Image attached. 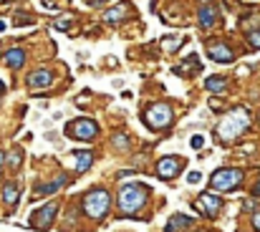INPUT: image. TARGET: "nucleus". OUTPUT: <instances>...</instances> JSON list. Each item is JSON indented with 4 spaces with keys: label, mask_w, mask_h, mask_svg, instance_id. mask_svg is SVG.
Masks as SVG:
<instances>
[{
    "label": "nucleus",
    "mask_w": 260,
    "mask_h": 232,
    "mask_svg": "<svg viewBox=\"0 0 260 232\" xmlns=\"http://www.w3.org/2000/svg\"><path fill=\"white\" fill-rule=\"evenodd\" d=\"M247 124H250V119H247L245 109H232V111L220 121L217 136H220L222 141H232V139H237V136L247 129Z\"/></svg>",
    "instance_id": "f257e3e1"
},
{
    "label": "nucleus",
    "mask_w": 260,
    "mask_h": 232,
    "mask_svg": "<svg viewBox=\"0 0 260 232\" xmlns=\"http://www.w3.org/2000/svg\"><path fill=\"white\" fill-rule=\"evenodd\" d=\"M147 194H149V189L144 184H137V182L134 184H124L119 189V207H121V212L134 214L137 209H142L147 204Z\"/></svg>",
    "instance_id": "f03ea898"
},
{
    "label": "nucleus",
    "mask_w": 260,
    "mask_h": 232,
    "mask_svg": "<svg viewBox=\"0 0 260 232\" xmlns=\"http://www.w3.org/2000/svg\"><path fill=\"white\" fill-rule=\"evenodd\" d=\"M109 204H111V197L104 187L99 189H91L86 197H84V212L91 217V219H101L106 212H109Z\"/></svg>",
    "instance_id": "7ed1b4c3"
},
{
    "label": "nucleus",
    "mask_w": 260,
    "mask_h": 232,
    "mask_svg": "<svg viewBox=\"0 0 260 232\" xmlns=\"http://www.w3.org/2000/svg\"><path fill=\"white\" fill-rule=\"evenodd\" d=\"M240 182H242V172L225 167V169H217V172L210 177V189H212V192H230V189L240 187Z\"/></svg>",
    "instance_id": "20e7f679"
},
{
    "label": "nucleus",
    "mask_w": 260,
    "mask_h": 232,
    "mask_svg": "<svg viewBox=\"0 0 260 232\" xmlns=\"http://www.w3.org/2000/svg\"><path fill=\"white\" fill-rule=\"evenodd\" d=\"M144 121L152 126V129H167L172 124V109L167 104H152L147 111H144Z\"/></svg>",
    "instance_id": "39448f33"
},
{
    "label": "nucleus",
    "mask_w": 260,
    "mask_h": 232,
    "mask_svg": "<svg viewBox=\"0 0 260 232\" xmlns=\"http://www.w3.org/2000/svg\"><path fill=\"white\" fill-rule=\"evenodd\" d=\"M96 131H99V126H96V121H91V119H76V121H71V124L66 126V134H69L71 139H94Z\"/></svg>",
    "instance_id": "423d86ee"
},
{
    "label": "nucleus",
    "mask_w": 260,
    "mask_h": 232,
    "mask_svg": "<svg viewBox=\"0 0 260 232\" xmlns=\"http://www.w3.org/2000/svg\"><path fill=\"white\" fill-rule=\"evenodd\" d=\"M56 212H58V207H56V204H46V207H41V209H36V212H33L31 224H33V227H38V229H48V227L53 224Z\"/></svg>",
    "instance_id": "0eeeda50"
},
{
    "label": "nucleus",
    "mask_w": 260,
    "mask_h": 232,
    "mask_svg": "<svg viewBox=\"0 0 260 232\" xmlns=\"http://www.w3.org/2000/svg\"><path fill=\"white\" fill-rule=\"evenodd\" d=\"M182 164H184V162H182L179 157H164V159H159V164H157V174H159L162 179H172V177L179 174Z\"/></svg>",
    "instance_id": "6e6552de"
},
{
    "label": "nucleus",
    "mask_w": 260,
    "mask_h": 232,
    "mask_svg": "<svg viewBox=\"0 0 260 232\" xmlns=\"http://www.w3.org/2000/svg\"><path fill=\"white\" fill-rule=\"evenodd\" d=\"M207 53L212 61H220V63H230L232 61V51L225 46V43H217V41H210L207 43Z\"/></svg>",
    "instance_id": "1a4fd4ad"
},
{
    "label": "nucleus",
    "mask_w": 260,
    "mask_h": 232,
    "mask_svg": "<svg viewBox=\"0 0 260 232\" xmlns=\"http://www.w3.org/2000/svg\"><path fill=\"white\" fill-rule=\"evenodd\" d=\"M197 204H202V209H205V214L207 217H217V212H220V197H215L212 192H205V194H200V199H197Z\"/></svg>",
    "instance_id": "9d476101"
},
{
    "label": "nucleus",
    "mask_w": 260,
    "mask_h": 232,
    "mask_svg": "<svg viewBox=\"0 0 260 232\" xmlns=\"http://www.w3.org/2000/svg\"><path fill=\"white\" fill-rule=\"evenodd\" d=\"M28 84H31L33 89H48V86L53 84V73H51V71H36V73L28 76Z\"/></svg>",
    "instance_id": "9b49d317"
},
{
    "label": "nucleus",
    "mask_w": 260,
    "mask_h": 232,
    "mask_svg": "<svg viewBox=\"0 0 260 232\" xmlns=\"http://www.w3.org/2000/svg\"><path fill=\"white\" fill-rule=\"evenodd\" d=\"M6 63H8L11 68H21V66L26 63V53H23L21 48H11V51H6Z\"/></svg>",
    "instance_id": "f8f14e48"
},
{
    "label": "nucleus",
    "mask_w": 260,
    "mask_h": 232,
    "mask_svg": "<svg viewBox=\"0 0 260 232\" xmlns=\"http://www.w3.org/2000/svg\"><path fill=\"white\" fill-rule=\"evenodd\" d=\"M200 71V58H197V53H192V56H187L184 61H182V66H177L174 68V73H179V76H187L189 71Z\"/></svg>",
    "instance_id": "ddd939ff"
},
{
    "label": "nucleus",
    "mask_w": 260,
    "mask_h": 232,
    "mask_svg": "<svg viewBox=\"0 0 260 232\" xmlns=\"http://www.w3.org/2000/svg\"><path fill=\"white\" fill-rule=\"evenodd\" d=\"M74 162H76V172H86L94 164V154L91 151H74Z\"/></svg>",
    "instance_id": "4468645a"
},
{
    "label": "nucleus",
    "mask_w": 260,
    "mask_h": 232,
    "mask_svg": "<svg viewBox=\"0 0 260 232\" xmlns=\"http://www.w3.org/2000/svg\"><path fill=\"white\" fill-rule=\"evenodd\" d=\"M215 21H217V11H215L212 6H205V8L200 11V26H202V28H210V26H215Z\"/></svg>",
    "instance_id": "2eb2a0df"
},
{
    "label": "nucleus",
    "mask_w": 260,
    "mask_h": 232,
    "mask_svg": "<svg viewBox=\"0 0 260 232\" xmlns=\"http://www.w3.org/2000/svg\"><path fill=\"white\" fill-rule=\"evenodd\" d=\"M126 13H129V8H126V6H116V8H111V11H106V13H104V21H106V23H116V21H121Z\"/></svg>",
    "instance_id": "dca6fc26"
},
{
    "label": "nucleus",
    "mask_w": 260,
    "mask_h": 232,
    "mask_svg": "<svg viewBox=\"0 0 260 232\" xmlns=\"http://www.w3.org/2000/svg\"><path fill=\"white\" fill-rule=\"evenodd\" d=\"M18 197H21L18 184L8 182V184H6V189H3V199H6V204H16V202H18Z\"/></svg>",
    "instance_id": "f3484780"
},
{
    "label": "nucleus",
    "mask_w": 260,
    "mask_h": 232,
    "mask_svg": "<svg viewBox=\"0 0 260 232\" xmlns=\"http://www.w3.org/2000/svg\"><path fill=\"white\" fill-rule=\"evenodd\" d=\"M63 182H66V174H61V177H58L56 182H51V184H46V187H38V189H36L33 194H36V197H43V194H51V192H56V189H58V187H61Z\"/></svg>",
    "instance_id": "a211bd4d"
},
{
    "label": "nucleus",
    "mask_w": 260,
    "mask_h": 232,
    "mask_svg": "<svg viewBox=\"0 0 260 232\" xmlns=\"http://www.w3.org/2000/svg\"><path fill=\"white\" fill-rule=\"evenodd\" d=\"M207 91H217V94H225V79L222 76H210L207 79Z\"/></svg>",
    "instance_id": "6ab92c4d"
},
{
    "label": "nucleus",
    "mask_w": 260,
    "mask_h": 232,
    "mask_svg": "<svg viewBox=\"0 0 260 232\" xmlns=\"http://www.w3.org/2000/svg\"><path fill=\"white\" fill-rule=\"evenodd\" d=\"M189 222H192L189 217H184V214H177V217H172V222H169L167 232H174L177 227H184V224H189Z\"/></svg>",
    "instance_id": "aec40b11"
},
{
    "label": "nucleus",
    "mask_w": 260,
    "mask_h": 232,
    "mask_svg": "<svg viewBox=\"0 0 260 232\" xmlns=\"http://www.w3.org/2000/svg\"><path fill=\"white\" fill-rule=\"evenodd\" d=\"M71 23H74V16H63V18L56 21V28H58V31H69Z\"/></svg>",
    "instance_id": "412c9836"
},
{
    "label": "nucleus",
    "mask_w": 260,
    "mask_h": 232,
    "mask_svg": "<svg viewBox=\"0 0 260 232\" xmlns=\"http://www.w3.org/2000/svg\"><path fill=\"white\" fill-rule=\"evenodd\" d=\"M177 46H179V43H177L172 36H167V38H164V48H167V51H174Z\"/></svg>",
    "instance_id": "4be33fe9"
},
{
    "label": "nucleus",
    "mask_w": 260,
    "mask_h": 232,
    "mask_svg": "<svg viewBox=\"0 0 260 232\" xmlns=\"http://www.w3.org/2000/svg\"><path fill=\"white\" fill-rule=\"evenodd\" d=\"M126 141H129V139H126L124 134H119V136H114V144H116L119 149H126Z\"/></svg>",
    "instance_id": "5701e85b"
},
{
    "label": "nucleus",
    "mask_w": 260,
    "mask_h": 232,
    "mask_svg": "<svg viewBox=\"0 0 260 232\" xmlns=\"http://www.w3.org/2000/svg\"><path fill=\"white\" fill-rule=\"evenodd\" d=\"M200 179H202V177H200V172H189V174H187V182H189V184H197Z\"/></svg>",
    "instance_id": "b1692460"
},
{
    "label": "nucleus",
    "mask_w": 260,
    "mask_h": 232,
    "mask_svg": "<svg viewBox=\"0 0 260 232\" xmlns=\"http://www.w3.org/2000/svg\"><path fill=\"white\" fill-rule=\"evenodd\" d=\"M202 144H205V139H202L200 134H197V136H192V149H200Z\"/></svg>",
    "instance_id": "393cba45"
},
{
    "label": "nucleus",
    "mask_w": 260,
    "mask_h": 232,
    "mask_svg": "<svg viewBox=\"0 0 260 232\" xmlns=\"http://www.w3.org/2000/svg\"><path fill=\"white\" fill-rule=\"evenodd\" d=\"M8 159H11V167H18V164H21V154H18V151H13Z\"/></svg>",
    "instance_id": "a878e982"
},
{
    "label": "nucleus",
    "mask_w": 260,
    "mask_h": 232,
    "mask_svg": "<svg viewBox=\"0 0 260 232\" xmlns=\"http://www.w3.org/2000/svg\"><path fill=\"white\" fill-rule=\"evenodd\" d=\"M250 43H252L255 48H260V33H250Z\"/></svg>",
    "instance_id": "bb28decb"
},
{
    "label": "nucleus",
    "mask_w": 260,
    "mask_h": 232,
    "mask_svg": "<svg viewBox=\"0 0 260 232\" xmlns=\"http://www.w3.org/2000/svg\"><path fill=\"white\" fill-rule=\"evenodd\" d=\"M252 224H255V229H257V232H260V212H257V214H255V217H252Z\"/></svg>",
    "instance_id": "cd10ccee"
},
{
    "label": "nucleus",
    "mask_w": 260,
    "mask_h": 232,
    "mask_svg": "<svg viewBox=\"0 0 260 232\" xmlns=\"http://www.w3.org/2000/svg\"><path fill=\"white\" fill-rule=\"evenodd\" d=\"M252 192H255V194H257V197H260V179H257V182H255V189H252Z\"/></svg>",
    "instance_id": "c85d7f7f"
},
{
    "label": "nucleus",
    "mask_w": 260,
    "mask_h": 232,
    "mask_svg": "<svg viewBox=\"0 0 260 232\" xmlns=\"http://www.w3.org/2000/svg\"><path fill=\"white\" fill-rule=\"evenodd\" d=\"M3 162H6V154H3V151H0V167H3Z\"/></svg>",
    "instance_id": "c756f323"
},
{
    "label": "nucleus",
    "mask_w": 260,
    "mask_h": 232,
    "mask_svg": "<svg viewBox=\"0 0 260 232\" xmlns=\"http://www.w3.org/2000/svg\"><path fill=\"white\" fill-rule=\"evenodd\" d=\"M0 31H6V23H3V21H0Z\"/></svg>",
    "instance_id": "7c9ffc66"
},
{
    "label": "nucleus",
    "mask_w": 260,
    "mask_h": 232,
    "mask_svg": "<svg viewBox=\"0 0 260 232\" xmlns=\"http://www.w3.org/2000/svg\"><path fill=\"white\" fill-rule=\"evenodd\" d=\"M200 3H205V6H207V3H212V0H200Z\"/></svg>",
    "instance_id": "2f4dec72"
},
{
    "label": "nucleus",
    "mask_w": 260,
    "mask_h": 232,
    "mask_svg": "<svg viewBox=\"0 0 260 232\" xmlns=\"http://www.w3.org/2000/svg\"><path fill=\"white\" fill-rule=\"evenodd\" d=\"M0 91H3V86H0Z\"/></svg>",
    "instance_id": "473e14b6"
}]
</instances>
